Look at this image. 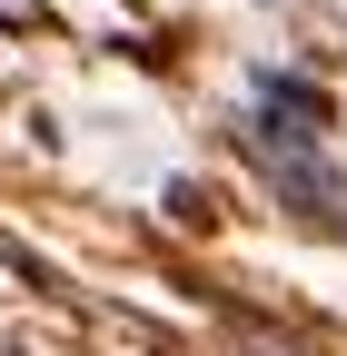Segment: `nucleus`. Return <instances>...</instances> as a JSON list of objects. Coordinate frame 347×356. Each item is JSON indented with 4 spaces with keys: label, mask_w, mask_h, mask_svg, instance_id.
<instances>
[{
    "label": "nucleus",
    "mask_w": 347,
    "mask_h": 356,
    "mask_svg": "<svg viewBox=\"0 0 347 356\" xmlns=\"http://www.w3.org/2000/svg\"><path fill=\"white\" fill-rule=\"evenodd\" d=\"M248 159L258 178L298 208V218H318V228H347V178L318 159V139H278V129H248Z\"/></svg>",
    "instance_id": "nucleus-1"
},
{
    "label": "nucleus",
    "mask_w": 347,
    "mask_h": 356,
    "mask_svg": "<svg viewBox=\"0 0 347 356\" xmlns=\"http://www.w3.org/2000/svg\"><path fill=\"white\" fill-rule=\"evenodd\" d=\"M327 89L308 70H258V129H278V139H327Z\"/></svg>",
    "instance_id": "nucleus-2"
},
{
    "label": "nucleus",
    "mask_w": 347,
    "mask_h": 356,
    "mask_svg": "<svg viewBox=\"0 0 347 356\" xmlns=\"http://www.w3.org/2000/svg\"><path fill=\"white\" fill-rule=\"evenodd\" d=\"M169 218H179V228H208V188H189V178H179V188H169Z\"/></svg>",
    "instance_id": "nucleus-3"
}]
</instances>
